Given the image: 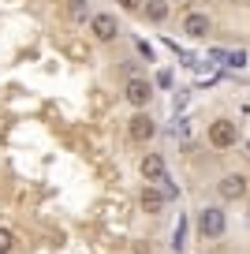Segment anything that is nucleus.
<instances>
[{"label":"nucleus","instance_id":"nucleus-1","mask_svg":"<svg viewBox=\"0 0 250 254\" xmlns=\"http://www.w3.org/2000/svg\"><path fill=\"white\" fill-rule=\"evenodd\" d=\"M205 138H209L213 150H232V146L239 142V124L228 120V116H220V120H213V124L205 127Z\"/></svg>","mask_w":250,"mask_h":254},{"label":"nucleus","instance_id":"nucleus-2","mask_svg":"<svg viewBox=\"0 0 250 254\" xmlns=\"http://www.w3.org/2000/svg\"><path fill=\"white\" fill-rule=\"evenodd\" d=\"M198 236L202 239H220L228 232V217H224V209L220 206H205V209H198Z\"/></svg>","mask_w":250,"mask_h":254},{"label":"nucleus","instance_id":"nucleus-3","mask_svg":"<svg viewBox=\"0 0 250 254\" xmlns=\"http://www.w3.org/2000/svg\"><path fill=\"white\" fill-rule=\"evenodd\" d=\"M124 101L134 105V109H146V105L153 101V82L142 79V75H131V79L124 82Z\"/></svg>","mask_w":250,"mask_h":254},{"label":"nucleus","instance_id":"nucleus-4","mask_svg":"<svg viewBox=\"0 0 250 254\" xmlns=\"http://www.w3.org/2000/svg\"><path fill=\"white\" fill-rule=\"evenodd\" d=\"M247 190H250V180L243 172H228V176H220L217 180V194L224 202H239V198H247Z\"/></svg>","mask_w":250,"mask_h":254},{"label":"nucleus","instance_id":"nucleus-5","mask_svg":"<svg viewBox=\"0 0 250 254\" xmlns=\"http://www.w3.org/2000/svg\"><path fill=\"white\" fill-rule=\"evenodd\" d=\"M90 34H94V41H112L120 34V23L112 11H97V15H90Z\"/></svg>","mask_w":250,"mask_h":254},{"label":"nucleus","instance_id":"nucleus-6","mask_svg":"<svg viewBox=\"0 0 250 254\" xmlns=\"http://www.w3.org/2000/svg\"><path fill=\"white\" fill-rule=\"evenodd\" d=\"M138 172H142L146 183L164 180V176H168V161H164V153H146V157L138 161Z\"/></svg>","mask_w":250,"mask_h":254},{"label":"nucleus","instance_id":"nucleus-7","mask_svg":"<svg viewBox=\"0 0 250 254\" xmlns=\"http://www.w3.org/2000/svg\"><path fill=\"white\" fill-rule=\"evenodd\" d=\"M127 127H131V131H127V135H131V142H149V138L157 135V124H153L142 109L131 116V124H127Z\"/></svg>","mask_w":250,"mask_h":254},{"label":"nucleus","instance_id":"nucleus-8","mask_svg":"<svg viewBox=\"0 0 250 254\" xmlns=\"http://www.w3.org/2000/svg\"><path fill=\"white\" fill-rule=\"evenodd\" d=\"M183 34H187V38H194V41L209 38V15H202V11H190V15L183 19Z\"/></svg>","mask_w":250,"mask_h":254},{"label":"nucleus","instance_id":"nucleus-9","mask_svg":"<svg viewBox=\"0 0 250 254\" xmlns=\"http://www.w3.org/2000/svg\"><path fill=\"white\" fill-rule=\"evenodd\" d=\"M164 206H168V198L161 194V187H149V183H146V187H142V209H146L149 217H157Z\"/></svg>","mask_w":250,"mask_h":254},{"label":"nucleus","instance_id":"nucleus-10","mask_svg":"<svg viewBox=\"0 0 250 254\" xmlns=\"http://www.w3.org/2000/svg\"><path fill=\"white\" fill-rule=\"evenodd\" d=\"M142 11H146L149 23H164V19H168V0H146Z\"/></svg>","mask_w":250,"mask_h":254},{"label":"nucleus","instance_id":"nucleus-11","mask_svg":"<svg viewBox=\"0 0 250 254\" xmlns=\"http://www.w3.org/2000/svg\"><path fill=\"white\" fill-rule=\"evenodd\" d=\"M157 183H161V194H164L168 202H172V198H180V187H176V183L168 180V176H164V180H157Z\"/></svg>","mask_w":250,"mask_h":254},{"label":"nucleus","instance_id":"nucleus-12","mask_svg":"<svg viewBox=\"0 0 250 254\" xmlns=\"http://www.w3.org/2000/svg\"><path fill=\"white\" fill-rule=\"evenodd\" d=\"M11 247H15V236L8 228H0V254H11Z\"/></svg>","mask_w":250,"mask_h":254},{"label":"nucleus","instance_id":"nucleus-13","mask_svg":"<svg viewBox=\"0 0 250 254\" xmlns=\"http://www.w3.org/2000/svg\"><path fill=\"white\" fill-rule=\"evenodd\" d=\"M142 4L146 0H116V8H124V11H142Z\"/></svg>","mask_w":250,"mask_h":254},{"label":"nucleus","instance_id":"nucleus-14","mask_svg":"<svg viewBox=\"0 0 250 254\" xmlns=\"http://www.w3.org/2000/svg\"><path fill=\"white\" fill-rule=\"evenodd\" d=\"M67 8L75 11V19H82V15H86L82 8H90V4H86V0H67Z\"/></svg>","mask_w":250,"mask_h":254},{"label":"nucleus","instance_id":"nucleus-15","mask_svg":"<svg viewBox=\"0 0 250 254\" xmlns=\"http://www.w3.org/2000/svg\"><path fill=\"white\" fill-rule=\"evenodd\" d=\"M243 157L250 161V135H247V142H243Z\"/></svg>","mask_w":250,"mask_h":254},{"label":"nucleus","instance_id":"nucleus-16","mask_svg":"<svg viewBox=\"0 0 250 254\" xmlns=\"http://www.w3.org/2000/svg\"><path fill=\"white\" fill-rule=\"evenodd\" d=\"M247 224H250V213H247Z\"/></svg>","mask_w":250,"mask_h":254}]
</instances>
